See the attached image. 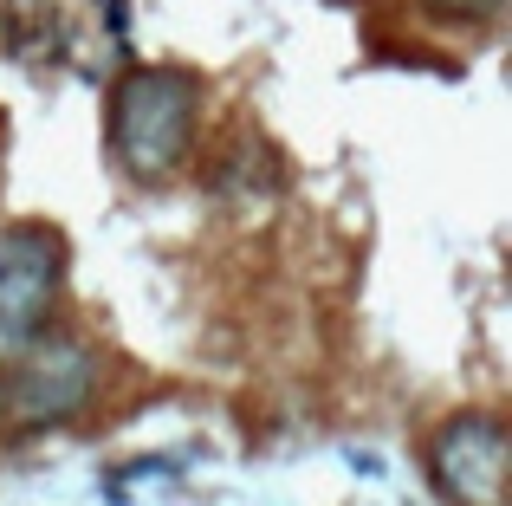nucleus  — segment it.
<instances>
[{"label": "nucleus", "instance_id": "nucleus-1", "mask_svg": "<svg viewBox=\"0 0 512 506\" xmlns=\"http://www.w3.org/2000/svg\"><path fill=\"white\" fill-rule=\"evenodd\" d=\"M201 78L182 65H137L111 91V156L130 182H169L188 169L195 150Z\"/></svg>", "mask_w": 512, "mask_h": 506}, {"label": "nucleus", "instance_id": "nucleus-2", "mask_svg": "<svg viewBox=\"0 0 512 506\" xmlns=\"http://www.w3.org/2000/svg\"><path fill=\"white\" fill-rule=\"evenodd\" d=\"M65 286V234L46 221H7L0 228V344H26L46 331Z\"/></svg>", "mask_w": 512, "mask_h": 506}, {"label": "nucleus", "instance_id": "nucleus-3", "mask_svg": "<svg viewBox=\"0 0 512 506\" xmlns=\"http://www.w3.org/2000/svg\"><path fill=\"white\" fill-rule=\"evenodd\" d=\"M13 377H7V409L20 422H72L98 390V351L85 338H46L33 331L26 344H13Z\"/></svg>", "mask_w": 512, "mask_h": 506}, {"label": "nucleus", "instance_id": "nucleus-4", "mask_svg": "<svg viewBox=\"0 0 512 506\" xmlns=\"http://www.w3.org/2000/svg\"><path fill=\"white\" fill-rule=\"evenodd\" d=\"M506 461H512L506 422L487 409L454 416L428 448V474L454 506H506Z\"/></svg>", "mask_w": 512, "mask_h": 506}, {"label": "nucleus", "instance_id": "nucleus-5", "mask_svg": "<svg viewBox=\"0 0 512 506\" xmlns=\"http://www.w3.org/2000/svg\"><path fill=\"white\" fill-rule=\"evenodd\" d=\"M46 26H52V7H46V0H7V46L13 52H39Z\"/></svg>", "mask_w": 512, "mask_h": 506}, {"label": "nucleus", "instance_id": "nucleus-6", "mask_svg": "<svg viewBox=\"0 0 512 506\" xmlns=\"http://www.w3.org/2000/svg\"><path fill=\"white\" fill-rule=\"evenodd\" d=\"M428 13H441V20H461V26H480V20H493V13L506 7V0H422Z\"/></svg>", "mask_w": 512, "mask_h": 506}]
</instances>
